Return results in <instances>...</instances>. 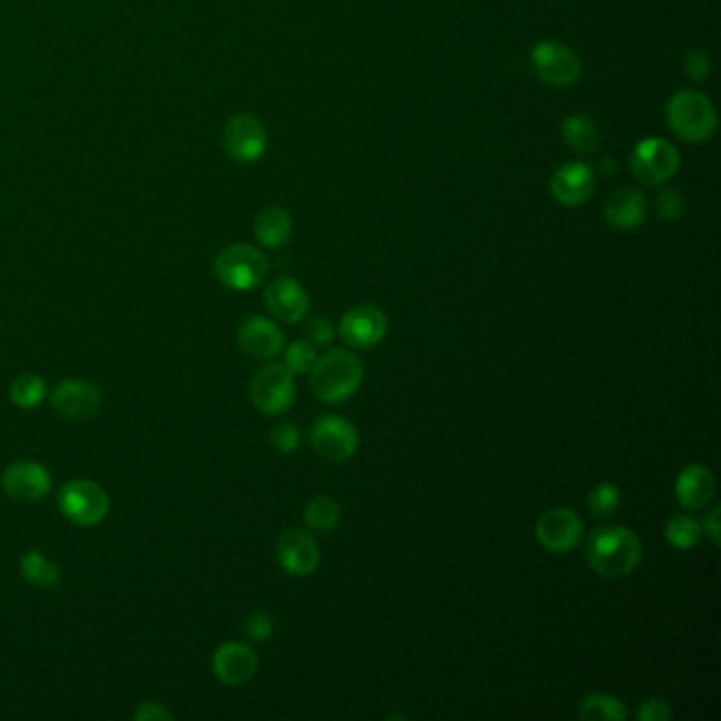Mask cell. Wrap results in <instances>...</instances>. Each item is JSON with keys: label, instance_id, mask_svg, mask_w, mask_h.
<instances>
[{"label": "cell", "instance_id": "cell-36", "mask_svg": "<svg viewBox=\"0 0 721 721\" xmlns=\"http://www.w3.org/2000/svg\"><path fill=\"white\" fill-rule=\"evenodd\" d=\"M711 68H713V64H711V58H709L704 51H700V49L690 51V53L683 58V70H686V74H688L690 79H694V81H704V79H709Z\"/></svg>", "mask_w": 721, "mask_h": 721}, {"label": "cell", "instance_id": "cell-9", "mask_svg": "<svg viewBox=\"0 0 721 721\" xmlns=\"http://www.w3.org/2000/svg\"><path fill=\"white\" fill-rule=\"evenodd\" d=\"M631 170L634 179L643 184H664L679 170V153L664 138H643L632 149Z\"/></svg>", "mask_w": 721, "mask_h": 721}, {"label": "cell", "instance_id": "cell-3", "mask_svg": "<svg viewBox=\"0 0 721 721\" xmlns=\"http://www.w3.org/2000/svg\"><path fill=\"white\" fill-rule=\"evenodd\" d=\"M667 123L683 142L702 144L715 135L718 111L702 91L681 90L667 102Z\"/></svg>", "mask_w": 721, "mask_h": 721}, {"label": "cell", "instance_id": "cell-10", "mask_svg": "<svg viewBox=\"0 0 721 721\" xmlns=\"http://www.w3.org/2000/svg\"><path fill=\"white\" fill-rule=\"evenodd\" d=\"M309 443L319 457L328 461H347L358 451L360 436L347 419L338 415H322L309 429Z\"/></svg>", "mask_w": 721, "mask_h": 721}, {"label": "cell", "instance_id": "cell-7", "mask_svg": "<svg viewBox=\"0 0 721 721\" xmlns=\"http://www.w3.org/2000/svg\"><path fill=\"white\" fill-rule=\"evenodd\" d=\"M250 400L265 415H282L294 405V375L284 364L258 368L248 385Z\"/></svg>", "mask_w": 721, "mask_h": 721}, {"label": "cell", "instance_id": "cell-23", "mask_svg": "<svg viewBox=\"0 0 721 721\" xmlns=\"http://www.w3.org/2000/svg\"><path fill=\"white\" fill-rule=\"evenodd\" d=\"M563 140L571 151L590 155L601 146V130L587 114H571L563 121Z\"/></svg>", "mask_w": 721, "mask_h": 721}, {"label": "cell", "instance_id": "cell-29", "mask_svg": "<svg viewBox=\"0 0 721 721\" xmlns=\"http://www.w3.org/2000/svg\"><path fill=\"white\" fill-rule=\"evenodd\" d=\"M622 491L613 483H599L588 496V510L597 520H608L620 510Z\"/></svg>", "mask_w": 721, "mask_h": 721}, {"label": "cell", "instance_id": "cell-34", "mask_svg": "<svg viewBox=\"0 0 721 721\" xmlns=\"http://www.w3.org/2000/svg\"><path fill=\"white\" fill-rule=\"evenodd\" d=\"M671 718H673V709H671L669 700L660 699V697H650V699L643 700L637 711L639 721H669Z\"/></svg>", "mask_w": 721, "mask_h": 721}, {"label": "cell", "instance_id": "cell-17", "mask_svg": "<svg viewBox=\"0 0 721 721\" xmlns=\"http://www.w3.org/2000/svg\"><path fill=\"white\" fill-rule=\"evenodd\" d=\"M237 343L242 352L254 360H271L284 352L286 338L282 328L267 317H248L237 328Z\"/></svg>", "mask_w": 721, "mask_h": 721}, {"label": "cell", "instance_id": "cell-27", "mask_svg": "<svg viewBox=\"0 0 721 721\" xmlns=\"http://www.w3.org/2000/svg\"><path fill=\"white\" fill-rule=\"evenodd\" d=\"M664 540L669 541L677 550H692L702 540L700 520L688 515L673 517L664 525Z\"/></svg>", "mask_w": 721, "mask_h": 721}, {"label": "cell", "instance_id": "cell-12", "mask_svg": "<svg viewBox=\"0 0 721 721\" xmlns=\"http://www.w3.org/2000/svg\"><path fill=\"white\" fill-rule=\"evenodd\" d=\"M387 316L377 305L364 303L352 307L338 322V335L352 349H370L387 335Z\"/></svg>", "mask_w": 721, "mask_h": 721}, {"label": "cell", "instance_id": "cell-33", "mask_svg": "<svg viewBox=\"0 0 721 721\" xmlns=\"http://www.w3.org/2000/svg\"><path fill=\"white\" fill-rule=\"evenodd\" d=\"M244 632L248 634L252 641L265 643V641H270L271 634H273V618L267 611L256 609V611L248 613V618L244 620Z\"/></svg>", "mask_w": 721, "mask_h": 721}, {"label": "cell", "instance_id": "cell-20", "mask_svg": "<svg viewBox=\"0 0 721 721\" xmlns=\"http://www.w3.org/2000/svg\"><path fill=\"white\" fill-rule=\"evenodd\" d=\"M718 491L715 476L702 464L686 466L676 478V497L683 510H704Z\"/></svg>", "mask_w": 721, "mask_h": 721}, {"label": "cell", "instance_id": "cell-35", "mask_svg": "<svg viewBox=\"0 0 721 721\" xmlns=\"http://www.w3.org/2000/svg\"><path fill=\"white\" fill-rule=\"evenodd\" d=\"M305 335L309 338L312 345H319V347H326L335 341V326L331 324V319H326L324 316H314L307 326H305Z\"/></svg>", "mask_w": 721, "mask_h": 721}, {"label": "cell", "instance_id": "cell-2", "mask_svg": "<svg viewBox=\"0 0 721 721\" xmlns=\"http://www.w3.org/2000/svg\"><path fill=\"white\" fill-rule=\"evenodd\" d=\"M364 382L360 358L345 349H331L309 370L312 394L324 405H341L358 394Z\"/></svg>", "mask_w": 721, "mask_h": 721}, {"label": "cell", "instance_id": "cell-8", "mask_svg": "<svg viewBox=\"0 0 721 721\" xmlns=\"http://www.w3.org/2000/svg\"><path fill=\"white\" fill-rule=\"evenodd\" d=\"M267 128L256 114H233L223 128L226 155L237 163H256L267 153Z\"/></svg>", "mask_w": 721, "mask_h": 721}, {"label": "cell", "instance_id": "cell-15", "mask_svg": "<svg viewBox=\"0 0 721 721\" xmlns=\"http://www.w3.org/2000/svg\"><path fill=\"white\" fill-rule=\"evenodd\" d=\"M277 563L294 578H307L319 567V546L316 538L303 529H286L277 546Z\"/></svg>", "mask_w": 721, "mask_h": 721}, {"label": "cell", "instance_id": "cell-4", "mask_svg": "<svg viewBox=\"0 0 721 721\" xmlns=\"http://www.w3.org/2000/svg\"><path fill=\"white\" fill-rule=\"evenodd\" d=\"M214 273L226 288L235 293H248L265 282L270 273V261L254 246L231 244L219 252L214 261Z\"/></svg>", "mask_w": 721, "mask_h": 721}, {"label": "cell", "instance_id": "cell-24", "mask_svg": "<svg viewBox=\"0 0 721 721\" xmlns=\"http://www.w3.org/2000/svg\"><path fill=\"white\" fill-rule=\"evenodd\" d=\"M578 718L590 721H624L629 718L627 704L611 694L592 692L578 704Z\"/></svg>", "mask_w": 721, "mask_h": 721}, {"label": "cell", "instance_id": "cell-38", "mask_svg": "<svg viewBox=\"0 0 721 721\" xmlns=\"http://www.w3.org/2000/svg\"><path fill=\"white\" fill-rule=\"evenodd\" d=\"M134 718L140 721L176 720V715L170 709H165L163 704H159V702H144L140 709H135Z\"/></svg>", "mask_w": 721, "mask_h": 721}, {"label": "cell", "instance_id": "cell-26", "mask_svg": "<svg viewBox=\"0 0 721 721\" xmlns=\"http://www.w3.org/2000/svg\"><path fill=\"white\" fill-rule=\"evenodd\" d=\"M341 519V508H338L337 499L331 496H316L312 497L303 510V520L312 531H333L338 525Z\"/></svg>", "mask_w": 721, "mask_h": 721}, {"label": "cell", "instance_id": "cell-18", "mask_svg": "<svg viewBox=\"0 0 721 721\" xmlns=\"http://www.w3.org/2000/svg\"><path fill=\"white\" fill-rule=\"evenodd\" d=\"M212 671L225 686L240 688L246 686L252 681V677L256 676L258 658L246 643L229 641L212 656Z\"/></svg>", "mask_w": 721, "mask_h": 721}, {"label": "cell", "instance_id": "cell-32", "mask_svg": "<svg viewBox=\"0 0 721 721\" xmlns=\"http://www.w3.org/2000/svg\"><path fill=\"white\" fill-rule=\"evenodd\" d=\"M270 440L275 451L282 453V455H293L301 445V429L296 428L294 424H280L271 429Z\"/></svg>", "mask_w": 721, "mask_h": 721}, {"label": "cell", "instance_id": "cell-25", "mask_svg": "<svg viewBox=\"0 0 721 721\" xmlns=\"http://www.w3.org/2000/svg\"><path fill=\"white\" fill-rule=\"evenodd\" d=\"M20 571H22L26 582H30L37 588H55L60 582V567L49 561L43 552L39 550H28L20 561Z\"/></svg>", "mask_w": 721, "mask_h": 721}, {"label": "cell", "instance_id": "cell-31", "mask_svg": "<svg viewBox=\"0 0 721 721\" xmlns=\"http://www.w3.org/2000/svg\"><path fill=\"white\" fill-rule=\"evenodd\" d=\"M683 195L677 191V189H671V186H662L658 197H656V207H658V214L660 219L664 221H671L676 223L681 219L683 214Z\"/></svg>", "mask_w": 721, "mask_h": 721}, {"label": "cell", "instance_id": "cell-30", "mask_svg": "<svg viewBox=\"0 0 721 721\" xmlns=\"http://www.w3.org/2000/svg\"><path fill=\"white\" fill-rule=\"evenodd\" d=\"M316 360V345H312L309 341H294L288 347H284V366L293 375H309Z\"/></svg>", "mask_w": 721, "mask_h": 721}, {"label": "cell", "instance_id": "cell-19", "mask_svg": "<svg viewBox=\"0 0 721 721\" xmlns=\"http://www.w3.org/2000/svg\"><path fill=\"white\" fill-rule=\"evenodd\" d=\"M265 305L284 324H298L309 314V296L294 277H277L265 288Z\"/></svg>", "mask_w": 721, "mask_h": 721}, {"label": "cell", "instance_id": "cell-13", "mask_svg": "<svg viewBox=\"0 0 721 721\" xmlns=\"http://www.w3.org/2000/svg\"><path fill=\"white\" fill-rule=\"evenodd\" d=\"M51 410L64 422H85L102 406V392L81 379H64L51 392Z\"/></svg>", "mask_w": 721, "mask_h": 721}, {"label": "cell", "instance_id": "cell-37", "mask_svg": "<svg viewBox=\"0 0 721 721\" xmlns=\"http://www.w3.org/2000/svg\"><path fill=\"white\" fill-rule=\"evenodd\" d=\"M704 510H707V512H704V520L700 522V527H702V536H707L713 546H720V506L713 504L711 508L707 506Z\"/></svg>", "mask_w": 721, "mask_h": 721}, {"label": "cell", "instance_id": "cell-11", "mask_svg": "<svg viewBox=\"0 0 721 721\" xmlns=\"http://www.w3.org/2000/svg\"><path fill=\"white\" fill-rule=\"evenodd\" d=\"M585 536V522L569 508H552L536 522V540L541 548L555 555L571 552Z\"/></svg>", "mask_w": 721, "mask_h": 721}, {"label": "cell", "instance_id": "cell-28", "mask_svg": "<svg viewBox=\"0 0 721 721\" xmlns=\"http://www.w3.org/2000/svg\"><path fill=\"white\" fill-rule=\"evenodd\" d=\"M11 403L20 408H34L45 400L47 384L41 375L26 373L13 379L11 389H9Z\"/></svg>", "mask_w": 721, "mask_h": 721}, {"label": "cell", "instance_id": "cell-14", "mask_svg": "<svg viewBox=\"0 0 721 721\" xmlns=\"http://www.w3.org/2000/svg\"><path fill=\"white\" fill-rule=\"evenodd\" d=\"M0 485L18 504H39L51 491V474L37 461H16L4 470Z\"/></svg>", "mask_w": 721, "mask_h": 721}, {"label": "cell", "instance_id": "cell-22", "mask_svg": "<svg viewBox=\"0 0 721 721\" xmlns=\"http://www.w3.org/2000/svg\"><path fill=\"white\" fill-rule=\"evenodd\" d=\"M254 235L263 248L284 246L293 235V219L282 205H267L254 219Z\"/></svg>", "mask_w": 721, "mask_h": 721}, {"label": "cell", "instance_id": "cell-5", "mask_svg": "<svg viewBox=\"0 0 721 721\" xmlns=\"http://www.w3.org/2000/svg\"><path fill=\"white\" fill-rule=\"evenodd\" d=\"M58 504L62 515L79 527H93L109 517L111 497L95 483L88 478H74L58 494Z\"/></svg>", "mask_w": 721, "mask_h": 721}, {"label": "cell", "instance_id": "cell-1", "mask_svg": "<svg viewBox=\"0 0 721 721\" xmlns=\"http://www.w3.org/2000/svg\"><path fill=\"white\" fill-rule=\"evenodd\" d=\"M585 559L597 576L627 578L643 559V544L629 527L603 525L588 536Z\"/></svg>", "mask_w": 721, "mask_h": 721}, {"label": "cell", "instance_id": "cell-6", "mask_svg": "<svg viewBox=\"0 0 721 721\" xmlns=\"http://www.w3.org/2000/svg\"><path fill=\"white\" fill-rule=\"evenodd\" d=\"M531 72L544 85L571 88L582 77V60L571 47L557 41H541L529 55Z\"/></svg>", "mask_w": 721, "mask_h": 721}, {"label": "cell", "instance_id": "cell-21", "mask_svg": "<svg viewBox=\"0 0 721 721\" xmlns=\"http://www.w3.org/2000/svg\"><path fill=\"white\" fill-rule=\"evenodd\" d=\"M603 216L611 229L632 231V229L643 225L648 219L646 195L634 186L618 189L609 195Z\"/></svg>", "mask_w": 721, "mask_h": 721}, {"label": "cell", "instance_id": "cell-16", "mask_svg": "<svg viewBox=\"0 0 721 721\" xmlns=\"http://www.w3.org/2000/svg\"><path fill=\"white\" fill-rule=\"evenodd\" d=\"M597 186L595 167L573 161L561 165L550 179V195L565 207H580L587 203Z\"/></svg>", "mask_w": 721, "mask_h": 721}]
</instances>
